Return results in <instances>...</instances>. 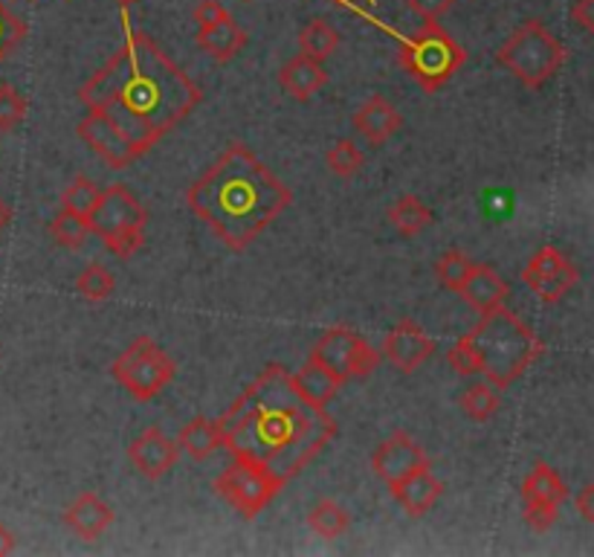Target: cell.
Returning a JSON list of instances; mask_svg holds the SVG:
<instances>
[{
  "instance_id": "1",
  "label": "cell",
  "mask_w": 594,
  "mask_h": 557,
  "mask_svg": "<svg viewBox=\"0 0 594 557\" xmlns=\"http://www.w3.org/2000/svg\"><path fill=\"white\" fill-rule=\"evenodd\" d=\"M122 26V47L78 87V99L119 128L142 158L204 103V90L156 47L154 39L128 24L126 9Z\"/></svg>"
},
{
  "instance_id": "2",
  "label": "cell",
  "mask_w": 594,
  "mask_h": 557,
  "mask_svg": "<svg viewBox=\"0 0 594 557\" xmlns=\"http://www.w3.org/2000/svg\"><path fill=\"white\" fill-rule=\"evenodd\" d=\"M224 448L233 459L261 464L288 485L328 448L336 421L313 404L282 363H270L218 418Z\"/></svg>"
},
{
  "instance_id": "3",
  "label": "cell",
  "mask_w": 594,
  "mask_h": 557,
  "mask_svg": "<svg viewBox=\"0 0 594 557\" xmlns=\"http://www.w3.org/2000/svg\"><path fill=\"white\" fill-rule=\"evenodd\" d=\"M186 204L220 244L241 253L293 204V192L244 142H229L186 189Z\"/></svg>"
},
{
  "instance_id": "4",
  "label": "cell",
  "mask_w": 594,
  "mask_h": 557,
  "mask_svg": "<svg viewBox=\"0 0 594 557\" xmlns=\"http://www.w3.org/2000/svg\"><path fill=\"white\" fill-rule=\"evenodd\" d=\"M464 338L469 340L473 352H476L478 372L499 393L517 384L519 377L531 369L546 352V343L533 334L531 325L519 320L505 306L482 314L476 329L467 331Z\"/></svg>"
},
{
  "instance_id": "5",
  "label": "cell",
  "mask_w": 594,
  "mask_h": 557,
  "mask_svg": "<svg viewBox=\"0 0 594 557\" xmlns=\"http://www.w3.org/2000/svg\"><path fill=\"white\" fill-rule=\"evenodd\" d=\"M398 62L407 71L409 79L418 82L421 90L435 94L462 71L464 62H467V50L439 21H426L412 39L403 41Z\"/></svg>"
},
{
  "instance_id": "6",
  "label": "cell",
  "mask_w": 594,
  "mask_h": 557,
  "mask_svg": "<svg viewBox=\"0 0 594 557\" xmlns=\"http://www.w3.org/2000/svg\"><path fill=\"white\" fill-rule=\"evenodd\" d=\"M565 55L569 53L563 44L540 21H528L496 50V62L514 73L528 90H540L563 67Z\"/></svg>"
},
{
  "instance_id": "7",
  "label": "cell",
  "mask_w": 594,
  "mask_h": 557,
  "mask_svg": "<svg viewBox=\"0 0 594 557\" xmlns=\"http://www.w3.org/2000/svg\"><path fill=\"white\" fill-rule=\"evenodd\" d=\"M94 236L102 238L117 259L128 261L133 253L145 244V224H149V210L133 197V192L122 183L102 189V197L96 204L94 215Z\"/></svg>"
},
{
  "instance_id": "8",
  "label": "cell",
  "mask_w": 594,
  "mask_h": 557,
  "mask_svg": "<svg viewBox=\"0 0 594 557\" xmlns=\"http://www.w3.org/2000/svg\"><path fill=\"white\" fill-rule=\"evenodd\" d=\"M110 375L117 377V384L126 393L145 404L172 384L174 375H177V363L172 361V354L156 345V340L142 334L114 361Z\"/></svg>"
},
{
  "instance_id": "9",
  "label": "cell",
  "mask_w": 594,
  "mask_h": 557,
  "mask_svg": "<svg viewBox=\"0 0 594 557\" xmlns=\"http://www.w3.org/2000/svg\"><path fill=\"white\" fill-rule=\"evenodd\" d=\"M282 488V479H276L261 464L244 462V459H235L227 471L215 476V494L227 505H233L244 519L259 517Z\"/></svg>"
},
{
  "instance_id": "10",
  "label": "cell",
  "mask_w": 594,
  "mask_h": 557,
  "mask_svg": "<svg viewBox=\"0 0 594 557\" xmlns=\"http://www.w3.org/2000/svg\"><path fill=\"white\" fill-rule=\"evenodd\" d=\"M311 354H316L343 381H348V377L366 381L380 369V361H384V354L377 352L375 345L345 325H334V329L325 331L320 343L313 345Z\"/></svg>"
},
{
  "instance_id": "11",
  "label": "cell",
  "mask_w": 594,
  "mask_h": 557,
  "mask_svg": "<svg viewBox=\"0 0 594 557\" xmlns=\"http://www.w3.org/2000/svg\"><path fill=\"white\" fill-rule=\"evenodd\" d=\"M569 488L563 476L546 462H537L522 482V517L533 532H548L560 517Z\"/></svg>"
},
{
  "instance_id": "12",
  "label": "cell",
  "mask_w": 594,
  "mask_h": 557,
  "mask_svg": "<svg viewBox=\"0 0 594 557\" xmlns=\"http://www.w3.org/2000/svg\"><path fill=\"white\" fill-rule=\"evenodd\" d=\"M580 270L563 250H557L551 244L533 253L528 265L522 267V282L531 288L546 306H557L565 293L577 285Z\"/></svg>"
},
{
  "instance_id": "13",
  "label": "cell",
  "mask_w": 594,
  "mask_h": 557,
  "mask_svg": "<svg viewBox=\"0 0 594 557\" xmlns=\"http://www.w3.org/2000/svg\"><path fill=\"white\" fill-rule=\"evenodd\" d=\"M371 468L386 485H395L400 479H407L409 473L421 471V468H432L426 450L409 436L407 430H395L380 448L371 453Z\"/></svg>"
},
{
  "instance_id": "14",
  "label": "cell",
  "mask_w": 594,
  "mask_h": 557,
  "mask_svg": "<svg viewBox=\"0 0 594 557\" xmlns=\"http://www.w3.org/2000/svg\"><path fill=\"white\" fill-rule=\"evenodd\" d=\"M380 354H384L395 369L412 375L414 369H421L423 363L435 354V340H432L418 322L403 320L386 334L384 345H380Z\"/></svg>"
},
{
  "instance_id": "15",
  "label": "cell",
  "mask_w": 594,
  "mask_h": 557,
  "mask_svg": "<svg viewBox=\"0 0 594 557\" xmlns=\"http://www.w3.org/2000/svg\"><path fill=\"white\" fill-rule=\"evenodd\" d=\"M128 459L142 476L156 482L174 471V464L181 459V444L169 439L160 427H149L128 444Z\"/></svg>"
},
{
  "instance_id": "16",
  "label": "cell",
  "mask_w": 594,
  "mask_h": 557,
  "mask_svg": "<svg viewBox=\"0 0 594 557\" xmlns=\"http://www.w3.org/2000/svg\"><path fill=\"white\" fill-rule=\"evenodd\" d=\"M78 140L87 142L90 149L110 165V169H128L133 160H140L137 149H133L128 137L119 133V128H114L102 114H94L87 110V117L76 126Z\"/></svg>"
},
{
  "instance_id": "17",
  "label": "cell",
  "mask_w": 594,
  "mask_h": 557,
  "mask_svg": "<svg viewBox=\"0 0 594 557\" xmlns=\"http://www.w3.org/2000/svg\"><path fill=\"white\" fill-rule=\"evenodd\" d=\"M110 523H114V508L94 491L78 494L71 503V508L64 511V526L87 543L99 540L110 528Z\"/></svg>"
},
{
  "instance_id": "18",
  "label": "cell",
  "mask_w": 594,
  "mask_h": 557,
  "mask_svg": "<svg viewBox=\"0 0 594 557\" xmlns=\"http://www.w3.org/2000/svg\"><path fill=\"white\" fill-rule=\"evenodd\" d=\"M389 491L409 517H423L426 511L435 508V503L444 494V482L432 473V468H421V471L409 473L407 479L395 482Z\"/></svg>"
},
{
  "instance_id": "19",
  "label": "cell",
  "mask_w": 594,
  "mask_h": 557,
  "mask_svg": "<svg viewBox=\"0 0 594 557\" xmlns=\"http://www.w3.org/2000/svg\"><path fill=\"white\" fill-rule=\"evenodd\" d=\"M458 293H462L464 302H467L476 314H487L493 308L505 306L510 288L508 282L496 274V267L473 261V267H469L467 279H464L462 291Z\"/></svg>"
},
{
  "instance_id": "20",
  "label": "cell",
  "mask_w": 594,
  "mask_h": 557,
  "mask_svg": "<svg viewBox=\"0 0 594 557\" xmlns=\"http://www.w3.org/2000/svg\"><path fill=\"white\" fill-rule=\"evenodd\" d=\"M403 126V117L400 110L384 99V96H371L368 103L360 105V110L354 114V131L360 133L363 140L371 142V146H384L389 142V137L400 131Z\"/></svg>"
},
{
  "instance_id": "21",
  "label": "cell",
  "mask_w": 594,
  "mask_h": 557,
  "mask_svg": "<svg viewBox=\"0 0 594 557\" xmlns=\"http://www.w3.org/2000/svg\"><path fill=\"white\" fill-rule=\"evenodd\" d=\"M328 79L331 76L322 67V62L302 53L296 58H290L288 64H282V71H279V85L284 87V94L299 99V103H307L313 94H320L322 87L328 85Z\"/></svg>"
},
{
  "instance_id": "22",
  "label": "cell",
  "mask_w": 594,
  "mask_h": 557,
  "mask_svg": "<svg viewBox=\"0 0 594 557\" xmlns=\"http://www.w3.org/2000/svg\"><path fill=\"white\" fill-rule=\"evenodd\" d=\"M195 41L197 47L204 50L206 55H212L215 62L227 64L247 47V32L235 24L233 15H229L224 18V21H218V24L206 26V30H197Z\"/></svg>"
},
{
  "instance_id": "23",
  "label": "cell",
  "mask_w": 594,
  "mask_h": 557,
  "mask_svg": "<svg viewBox=\"0 0 594 557\" xmlns=\"http://www.w3.org/2000/svg\"><path fill=\"white\" fill-rule=\"evenodd\" d=\"M293 381H296L299 389H302L313 404H320V407L331 404L345 384L343 377L336 375L334 369H328V366H325L316 354H311V357L302 363V369L293 375Z\"/></svg>"
},
{
  "instance_id": "24",
  "label": "cell",
  "mask_w": 594,
  "mask_h": 557,
  "mask_svg": "<svg viewBox=\"0 0 594 557\" xmlns=\"http://www.w3.org/2000/svg\"><path fill=\"white\" fill-rule=\"evenodd\" d=\"M181 450H186L195 462H206L212 456L224 450V436H220V425L212 418H192L177 436Z\"/></svg>"
},
{
  "instance_id": "25",
  "label": "cell",
  "mask_w": 594,
  "mask_h": 557,
  "mask_svg": "<svg viewBox=\"0 0 594 557\" xmlns=\"http://www.w3.org/2000/svg\"><path fill=\"white\" fill-rule=\"evenodd\" d=\"M386 218L391 221V227L398 229L400 236L414 238L421 236L423 229L432 224V210L423 204L421 197L407 192V195H400L398 201L386 210Z\"/></svg>"
},
{
  "instance_id": "26",
  "label": "cell",
  "mask_w": 594,
  "mask_h": 557,
  "mask_svg": "<svg viewBox=\"0 0 594 557\" xmlns=\"http://www.w3.org/2000/svg\"><path fill=\"white\" fill-rule=\"evenodd\" d=\"M307 526L316 537L322 540H336V537H343L352 526V517H348V511L343 508L334 500H320V503L313 505L311 514H307Z\"/></svg>"
},
{
  "instance_id": "27",
  "label": "cell",
  "mask_w": 594,
  "mask_h": 557,
  "mask_svg": "<svg viewBox=\"0 0 594 557\" xmlns=\"http://www.w3.org/2000/svg\"><path fill=\"white\" fill-rule=\"evenodd\" d=\"M50 236L64 250H78L87 242V236H94V224H90V218H82V215L71 213V210H62L50 221Z\"/></svg>"
},
{
  "instance_id": "28",
  "label": "cell",
  "mask_w": 594,
  "mask_h": 557,
  "mask_svg": "<svg viewBox=\"0 0 594 557\" xmlns=\"http://www.w3.org/2000/svg\"><path fill=\"white\" fill-rule=\"evenodd\" d=\"M336 47H339V35H336L334 26H331L328 21H322V18L311 21L305 30L299 32V50H302V55L316 58V62L331 58V55L336 53Z\"/></svg>"
},
{
  "instance_id": "29",
  "label": "cell",
  "mask_w": 594,
  "mask_h": 557,
  "mask_svg": "<svg viewBox=\"0 0 594 557\" xmlns=\"http://www.w3.org/2000/svg\"><path fill=\"white\" fill-rule=\"evenodd\" d=\"M499 389L490 384H473L458 395V407L464 409V416L473 418V421H482V425L499 413Z\"/></svg>"
},
{
  "instance_id": "30",
  "label": "cell",
  "mask_w": 594,
  "mask_h": 557,
  "mask_svg": "<svg viewBox=\"0 0 594 557\" xmlns=\"http://www.w3.org/2000/svg\"><path fill=\"white\" fill-rule=\"evenodd\" d=\"M102 197V189L96 186L87 174H76L67 189L62 192V210H71V213L82 215V218H90Z\"/></svg>"
},
{
  "instance_id": "31",
  "label": "cell",
  "mask_w": 594,
  "mask_h": 557,
  "mask_svg": "<svg viewBox=\"0 0 594 557\" xmlns=\"http://www.w3.org/2000/svg\"><path fill=\"white\" fill-rule=\"evenodd\" d=\"M325 165H328L331 174H336V178L352 181V178L360 174L363 165H366V158H363V151L357 149L352 140H336L328 149V154H325Z\"/></svg>"
},
{
  "instance_id": "32",
  "label": "cell",
  "mask_w": 594,
  "mask_h": 557,
  "mask_svg": "<svg viewBox=\"0 0 594 557\" xmlns=\"http://www.w3.org/2000/svg\"><path fill=\"white\" fill-rule=\"evenodd\" d=\"M114 285H117L114 282V274H110L108 267L99 265V261L87 265L76 279L78 293H82L87 302H105V299H110V293H114Z\"/></svg>"
},
{
  "instance_id": "33",
  "label": "cell",
  "mask_w": 594,
  "mask_h": 557,
  "mask_svg": "<svg viewBox=\"0 0 594 557\" xmlns=\"http://www.w3.org/2000/svg\"><path fill=\"white\" fill-rule=\"evenodd\" d=\"M26 114H30V99L18 87L3 82L0 85V133L15 131L26 119Z\"/></svg>"
},
{
  "instance_id": "34",
  "label": "cell",
  "mask_w": 594,
  "mask_h": 557,
  "mask_svg": "<svg viewBox=\"0 0 594 557\" xmlns=\"http://www.w3.org/2000/svg\"><path fill=\"white\" fill-rule=\"evenodd\" d=\"M469 267H473V259H469L467 253L462 250H446L444 256L435 265V276H439V282L444 285L446 291H462L464 279H467Z\"/></svg>"
},
{
  "instance_id": "35",
  "label": "cell",
  "mask_w": 594,
  "mask_h": 557,
  "mask_svg": "<svg viewBox=\"0 0 594 557\" xmlns=\"http://www.w3.org/2000/svg\"><path fill=\"white\" fill-rule=\"evenodd\" d=\"M26 24L24 18H18L12 9L0 0V62H7L9 55L15 53L26 39Z\"/></svg>"
},
{
  "instance_id": "36",
  "label": "cell",
  "mask_w": 594,
  "mask_h": 557,
  "mask_svg": "<svg viewBox=\"0 0 594 557\" xmlns=\"http://www.w3.org/2000/svg\"><path fill=\"white\" fill-rule=\"evenodd\" d=\"M446 363H450L458 375H478L476 352H473V345H469L467 338L458 340V343L446 352Z\"/></svg>"
},
{
  "instance_id": "37",
  "label": "cell",
  "mask_w": 594,
  "mask_h": 557,
  "mask_svg": "<svg viewBox=\"0 0 594 557\" xmlns=\"http://www.w3.org/2000/svg\"><path fill=\"white\" fill-rule=\"evenodd\" d=\"M224 18H229V12L224 9L220 0H197L195 9H192V21L197 24V30H206V26L218 24Z\"/></svg>"
},
{
  "instance_id": "38",
  "label": "cell",
  "mask_w": 594,
  "mask_h": 557,
  "mask_svg": "<svg viewBox=\"0 0 594 557\" xmlns=\"http://www.w3.org/2000/svg\"><path fill=\"white\" fill-rule=\"evenodd\" d=\"M407 7L412 9L414 15H421L423 21H439L441 15L450 12L453 0H407Z\"/></svg>"
},
{
  "instance_id": "39",
  "label": "cell",
  "mask_w": 594,
  "mask_h": 557,
  "mask_svg": "<svg viewBox=\"0 0 594 557\" xmlns=\"http://www.w3.org/2000/svg\"><path fill=\"white\" fill-rule=\"evenodd\" d=\"M574 508H577L580 517L594 526V482H588V485L580 488L577 496H574Z\"/></svg>"
},
{
  "instance_id": "40",
  "label": "cell",
  "mask_w": 594,
  "mask_h": 557,
  "mask_svg": "<svg viewBox=\"0 0 594 557\" xmlns=\"http://www.w3.org/2000/svg\"><path fill=\"white\" fill-rule=\"evenodd\" d=\"M571 18H574L583 30L594 32V0H577L574 9H571Z\"/></svg>"
},
{
  "instance_id": "41",
  "label": "cell",
  "mask_w": 594,
  "mask_h": 557,
  "mask_svg": "<svg viewBox=\"0 0 594 557\" xmlns=\"http://www.w3.org/2000/svg\"><path fill=\"white\" fill-rule=\"evenodd\" d=\"M12 551H15V534L0 523V557L12 555Z\"/></svg>"
},
{
  "instance_id": "42",
  "label": "cell",
  "mask_w": 594,
  "mask_h": 557,
  "mask_svg": "<svg viewBox=\"0 0 594 557\" xmlns=\"http://www.w3.org/2000/svg\"><path fill=\"white\" fill-rule=\"evenodd\" d=\"M9 221H12V210H9V204L0 197V233L9 227Z\"/></svg>"
},
{
  "instance_id": "43",
  "label": "cell",
  "mask_w": 594,
  "mask_h": 557,
  "mask_svg": "<svg viewBox=\"0 0 594 557\" xmlns=\"http://www.w3.org/2000/svg\"><path fill=\"white\" fill-rule=\"evenodd\" d=\"M117 3H119V7H122V9H128V7H131V3H140V0H117Z\"/></svg>"
},
{
  "instance_id": "44",
  "label": "cell",
  "mask_w": 594,
  "mask_h": 557,
  "mask_svg": "<svg viewBox=\"0 0 594 557\" xmlns=\"http://www.w3.org/2000/svg\"><path fill=\"white\" fill-rule=\"evenodd\" d=\"M343 3H348V0H343ZM368 3H375V0H368Z\"/></svg>"
},
{
  "instance_id": "45",
  "label": "cell",
  "mask_w": 594,
  "mask_h": 557,
  "mask_svg": "<svg viewBox=\"0 0 594 557\" xmlns=\"http://www.w3.org/2000/svg\"><path fill=\"white\" fill-rule=\"evenodd\" d=\"M32 3H39V0H32Z\"/></svg>"
}]
</instances>
